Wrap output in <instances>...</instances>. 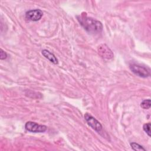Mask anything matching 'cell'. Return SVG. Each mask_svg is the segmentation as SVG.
I'll return each mask as SVG.
<instances>
[{"label":"cell","mask_w":151,"mask_h":151,"mask_svg":"<svg viewBox=\"0 0 151 151\" xmlns=\"http://www.w3.org/2000/svg\"><path fill=\"white\" fill-rule=\"evenodd\" d=\"M77 18L84 29L90 34L100 33L103 30V25L101 22L82 14L77 16Z\"/></svg>","instance_id":"obj_1"},{"label":"cell","mask_w":151,"mask_h":151,"mask_svg":"<svg viewBox=\"0 0 151 151\" xmlns=\"http://www.w3.org/2000/svg\"><path fill=\"white\" fill-rule=\"evenodd\" d=\"M130 70L136 76L143 77V78H146L150 76V69L147 68V67L143 66L140 64L133 63L130 64L129 65Z\"/></svg>","instance_id":"obj_2"},{"label":"cell","mask_w":151,"mask_h":151,"mask_svg":"<svg viewBox=\"0 0 151 151\" xmlns=\"http://www.w3.org/2000/svg\"><path fill=\"white\" fill-rule=\"evenodd\" d=\"M84 119L88 124L94 130L98 133H100L103 130V127L101 123L96 119L94 117L89 114L88 113H86L84 114Z\"/></svg>","instance_id":"obj_3"},{"label":"cell","mask_w":151,"mask_h":151,"mask_svg":"<svg viewBox=\"0 0 151 151\" xmlns=\"http://www.w3.org/2000/svg\"><path fill=\"white\" fill-rule=\"evenodd\" d=\"M25 127L27 130L34 133H42L47 130L46 126L38 124L33 122H27L25 124Z\"/></svg>","instance_id":"obj_4"},{"label":"cell","mask_w":151,"mask_h":151,"mask_svg":"<svg viewBox=\"0 0 151 151\" xmlns=\"http://www.w3.org/2000/svg\"><path fill=\"white\" fill-rule=\"evenodd\" d=\"M99 54L101 58L106 60H110L113 58V53L109 47L105 44H101L97 48Z\"/></svg>","instance_id":"obj_5"},{"label":"cell","mask_w":151,"mask_h":151,"mask_svg":"<svg viewBox=\"0 0 151 151\" xmlns=\"http://www.w3.org/2000/svg\"><path fill=\"white\" fill-rule=\"evenodd\" d=\"M43 12L39 9H35L28 11L25 13V18L31 21H39L42 17Z\"/></svg>","instance_id":"obj_6"},{"label":"cell","mask_w":151,"mask_h":151,"mask_svg":"<svg viewBox=\"0 0 151 151\" xmlns=\"http://www.w3.org/2000/svg\"><path fill=\"white\" fill-rule=\"evenodd\" d=\"M42 54L48 60H50L51 63H52L54 64H58V60L56 58V57L52 54V52H50L47 50H42Z\"/></svg>","instance_id":"obj_7"},{"label":"cell","mask_w":151,"mask_h":151,"mask_svg":"<svg viewBox=\"0 0 151 151\" xmlns=\"http://www.w3.org/2000/svg\"><path fill=\"white\" fill-rule=\"evenodd\" d=\"M130 146L132 149L134 150H144L146 151V149L142 146L140 145L139 144L135 143V142H132L130 143Z\"/></svg>","instance_id":"obj_8"},{"label":"cell","mask_w":151,"mask_h":151,"mask_svg":"<svg viewBox=\"0 0 151 151\" xmlns=\"http://www.w3.org/2000/svg\"><path fill=\"white\" fill-rule=\"evenodd\" d=\"M140 107L143 109H149L150 107V100L146 99L143 100L140 103Z\"/></svg>","instance_id":"obj_9"},{"label":"cell","mask_w":151,"mask_h":151,"mask_svg":"<svg viewBox=\"0 0 151 151\" xmlns=\"http://www.w3.org/2000/svg\"><path fill=\"white\" fill-rule=\"evenodd\" d=\"M143 129L144 131L147 133V134L150 137V123H147L143 124Z\"/></svg>","instance_id":"obj_10"},{"label":"cell","mask_w":151,"mask_h":151,"mask_svg":"<svg viewBox=\"0 0 151 151\" xmlns=\"http://www.w3.org/2000/svg\"><path fill=\"white\" fill-rule=\"evenodd\" d=\"M7 57V54L6 53L2 50H0V59L1 60H5Z\"/></svg>","instance_id":"obj_11"}]
</instances>
